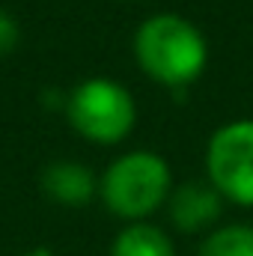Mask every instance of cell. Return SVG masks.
<instances>
[{"mask_svg":"<svg viewBox=\"0 0 253 256\" xmlns=\"http://www.w3.org/2000/svg\"><path fill=\"white\" fill-rule=\"evenodd\" d=\"M173 191V173L164 155L149 149H131L114 158L98 176V200L102 206L126 220H149Z\"/></svg>","mask_w":253,"mask_h":256,"instance_id":"cell-2","label":"cell"},{"mask_svg":"<svg viewBox=\"0 0 253 256\" xmlns=\"http://www.w3.org/2000/svg\"><path fill=\"white\" fill-rule=\"evenodd\" d=\"M39 185L51 202L68 208H80L98 196V176L80 161H51L42 170Z\"/></svg>","mask_w":253,"mask_h":256,"instance_id":"cell-6","label":"cell"},{"mask_svg":"<svg viewBox=\"0 0 253 256\" xmlns=\"http://www.w3.org/2000/svg\"><path fill=\"white\" fill-rule=\"evenodd\" d=\"M206 179L226 202L253 208V116L230 120L208 137Z\"/></svg>","mask_w":253,"mask_h":256,"instance_id":"cell-4","label":"cell"},{"mask_svg":"<svg viewBox=\"0 0 253 256\" xmlns=\"http://www.w3.org/2000/svg\"><path fill=\"white\" fill-rule=\"evenodd\" d=\"M66 120L84 140L96 146H116L137 126V104L114 78H86L66 96Z\"/></svg>","mask_w":253,"mask_h":256,"instance_id":"cell-3","label":"cell"},{"mask_svg":"<svg viewBox=\"0 0 253 256\" xmlns=\"http://www.w3.org/2000/svg\"><path fill=\"white\" fill-rule=\"evenodd\" d=\"M18 39H21V30H18L15 15L6 12V9H0V57L12 54L18 48Z\"/></svg>","mask_w":253,"mask_h":256,"instance_id":"cell-9","label":"cell"},{"mask_svg":"<svg viewBox=\"0 0 253 256\" xmlns=\"http://www.w3.org/2000/svg\"><path fill=\"white\" fill-rule=\"evenodd\" d=\"M224 196L208 179H190L173 185L167 212L179 232H208L224 214Z\"/></svg>","mask_w":253,"mask_h":256,"instance_id":"cell-5","label":"cell"},{"mask_svg":"<svg viewBox=\"0 0 253 256\" xmlns=\"http://www.w3.org/2000/svg\"><path fill=\"white\" fill-rule=\"evenodd\" d=\"M18 256H54L48 248H30V250H24V254H18Z\"/></svg>","mask_w":253,"mask_h":256,"instance_id":"cell-10","label":"cell"},{"mask_svg":"<svg viewBox=\"0 0 253 256\" xmlns=\"http://www.w3.org/2000/svg\"><path fill=\"white\" fill-rule=\"evenodd\" d=\"M110 256H176V248L161 226L149 220H134L114 236Z\"/></svg>","mask_w":253,"mask_h":256,"instance_id":"cell-7","label":"cell"},{"mask_svg":"<svg viewBox=\"0 0 253 256\" xmlns=\"http://www.w3.org/2000/svg\"><path fill=\"white\" fill-rule=\"evenodd\" d=\"M196 256H253V224H224L208 230Z\"/></svg>","mask_w":253,"mask_h":256,"instance_id":"cell-8","label":"cell"},{"mask_svg":"<svg viewBox=\"0 0 253 256\" xmlns=\"http://www.w3.org/2000/svg\"><path fill=\"white\" fill-rule=\"evenodd\" d=\"M131 48L140 72L167 90L190 86L208 63V42L202 30L176 12L149 15L137 27Z\"/></svg>","mask_w":253,"mask_h":256,"instance_id":"cell-1","label":"cell"}]
</instances>
